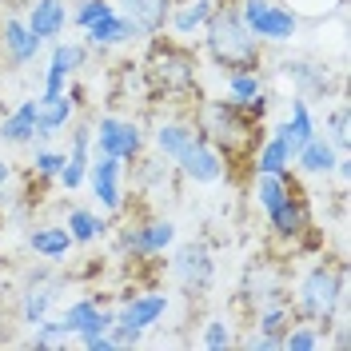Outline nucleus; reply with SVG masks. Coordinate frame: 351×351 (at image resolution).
<instances>
[{
    "mask_svg": "<svg viewBox=\"0 0 351 351\" xmlns=\"http://www.w3.org/2000/svg\"><path fill=\"white\" fill-rule=\"evenodd\" d=\"M136 160H140V156H136ZM168 180H172V168H168L164 160H140V188H156V192H164Z\"/></svg>",
    "mask_w": 351,
    "mask_h": 351,
    "instance_id": "obj_34",
    "label": "nucleus"
},
{
    "mask_svg": "<svg viewBox=\"0 0 351 351\" xmlns=\"http://www.w3.org/2000/svg\"><path fill=\"white\" fill-rule=\"evenodd\" d=\"M284 8H291L295 16H328V12L343 16L348 0H284Z\"/></svg>",
    "mask_w": 351,
    "mask_h": 351,
    "instance_id": "obj_32",
    "label": "nucleus"
},
{
    "mask_svg": "<svg viewBox=\"0 0 351 351\" xmlns=\"http://www.w3.org/2000/svg\"><path fill=\"white\" fill-rule=\"evenodd\" d=\"M84 64V44L68 40L52 48V60H48V72H44V96H60L68 88V80L80 72Z\"/></svg>",
    "mask_w": 351,
    "mask_h": 351,
    "instance_id": "obj_12",
    "label": "nucleus"
},
{
    "mask_svg": "<svg viewBox=\"0 0 351 351\" xmlns=\"http://www.w3.org/2000/svg\"><path fill=\"white\" fill-rule=\"evenodd\" d=\"M120 180H124V160H116V156H96L88 164L92 196L100 199L104 212H120V204H124V184Z\"/></svg>",
    "mask_w": 351,
    "mask_h": 351,
    "instance_id": "obj_9",
    "label": "nucleus"
},
{
    "mask_svg": "<svg viewBox=\"0 0 351 351\" xmlns=\"http://www.w3.org/2000/svg\"><path fill=\"white\" fill-rule=\"evenodd\" d=\"M76 104H80V88L76 84H68L60 96H40L36 100V136L32 140H48L60 128H68L72 116H76Z\"/></svg>",
    "mask_w": 351,
    "mask_h": 351,
    "instance_id": "obj_10",
    "label": "nucleus"
},
{
    "mask_svg": "<svg viewBox=\"0 0 351 351\" xmlns=\"http://www.w3.org/2000/svg\"><path fill=\"white\" fill-rule=\"evenodd\" d=\"M172 276L180 280L184 291H204L216 280V260H212V252L204 243H184L172 260Z\"/></svg>",
    "mask_w": 351,
    "mask_h": 351,
    "instance_id": "obj_8",
    "label": "nucleus"
},
{
    "mask_svg": "<svg viewBox=\"0 0 351 351\" xmlns=\"http://www.w3.org/2000/svg\"><path fill=\"white\" fill-rule=\"evenodd\" d=\"M284 72L295 80V84L304 88V92H315V96H328L331 88V76L324 64H307V60H284Z\"/></svg>",
    "mask_w": 351,
    "mask_h": 351,
    "instance_id": "obj_27",
    "label": "nucleus"
},
{
    "mask_svg": "<svg viewBox=\"0 0 351 351\" xmlns=\"http://www.w3.org/2000/svg\"><path fill=\"white\" fill-rule=\"evenodd\" d=\"M164 311H168V295L164 291H140V295H132V300H124V304L116 307V319L148 331L164 319Z\"/></svg>",
    "mask_w": 351,
    "mask_h": 351,
    "instance_id": "obj_14",
    "label": "nucleus"
},
{
    "mask_svg": "<svg viewBox=\"0 0 351 351\" xmlns=\"http://www.w3.org/2000/svg\"><path fill=\"white\" fill-rule=\"evenodd\" d=\"M263 92V84H260V76H256V72H252V68H247V72H232V76H228V96H232V100H252V96H260Z\"/></svg>",
    "mask_w": 351,
    "mask_h": 351,
    "instance_id": "obj_33",
    "label": "nucleus"
},
{
    "mask_svg": "<svg viewBox=\"0 0 351 351\" xmlns=\"http://www.w3.org/2000/svg\"><path fill=\"white\" fill-rule=\"evenodd\" d=\"M172 243H176L172 219H140V223H124V228H120L116 252H128L136 260H148V256H160V252L172 247Z\"/></svg>",
    "mask_w": 351,
    "mask_h": 351,
    "instance_id": "obj_7",
    "label": "nucleus"
},
{
    "mask_svg": "<svg viewBox=\"0 0 351 351\" xmlns=\"http://www.w3.org/2000/svg\"><path fill=\"white\" fill-rule=\"evenodd\" d=\"M176 168L188 176L192 184H216V180H223V156H219L204 136H199L196 144L176 160Z\"/></svg>",
    "mask_w": 351,
    "mask_h": 351,
    "instance_id": "obj_11",
    "label": "nucleus"
},
{
    "mask_svg": "<svg viewBox=\"0 0 351 351\" xmlns=\"http://www.w3.org/2000/svg\"><path fill=\"white\" fill-rule=\"evenodd\" d=\"M287 324H291V307L287 304H267L260 311V331L263 335H276V339H284Z\"/></svg>",
    "mask_w": 351,
    "mask_h": 351,
    "instance_id": "obj_31",
    "label": "nucleus"
},
{
    "mask_svg": "<svg viewBox=\"0 0 351 351\" xmlns=\"http://www.w3.org/2000/svg\"><path fill=\"white\" fill-rule=\"evenodd\" d=\"M276 136L287 144V152H291V160H295V152L315 136V120H311V108H307V96H295V100H291V116L276 128Z\"/></svg>",
    "mask_w": 351,
    "mask_h": 351,
    "instance_id": "obj_20",
    "label": "nucleus"
},
{
    "mask_svg": "<svg viewBox=\"0 0 351 351\" xmlns=\"http://www.w3.org/2000/svg\"><path fill=\"white\" fill-rule=\"evenodd\" d=\"M280 348L287 351H315L324 348V331L315 328V324H291L284 331V339H280Z\"/></svg>",
    "mask_w": 351,
    "mask_h": 351,
    "instance_id": "obj_30",
    "label": "nucleus"
},
{
    "mask_svg": "<svg viewBox=\"0 0 351 351\" xmlns=\"http://www.w3.org/2000/svg\"><path fill=\"white\" fill-rule=\"evenodd\" d=\"M243 348H252V351H280V339L256 331V335H247V339H243Z\"/></svg>",
    "mask_w": 351,
    "mask_h": 351,
    "instance_id": "obj_42",
    "label": "nucleus"
},
{
    "mask_svg": "<svg viewBox=\"0 0 351 351\" xmlns=\"http://www.w3.org/2000/svg\"><path fill=\"white\" fill-rule=\"evenodd\" d=\"M80 339V348L84 351H116L108 339V331H88V335H76Z\"/></svg>",
    "mask_w": 351,
    "mask_h": 351,
    "instance_id": "obj_41",
    "label": "nucleus"
},
{
    "mask_svg": "<svg viewBox=\"0 0 351 351\" xmlns=\"http://www.w3.org/2000/svg\"><path fill=\"white\" fill-rule=\"evenodd\" d=\"M108 339H112V348H136V343L144 339V331L132 328V324H120V319H116V324L108 328Z\"/></svg>",
    "mask_w": 351,
    "mask_h": 351,
    "instance_id": "obj_40",
    "label": "nucleus"
},
{
    "mask_svg": "<svg viewBox=\"0 0 351 351\" xmlns=\"http://www.w3.org/2000/svg\"><path fill=\"white\" fill-rule=\"evenodd\" d=\"M328 128H331V148H335V152L343 156L351 148V128H348V104H339V108L331 112L328 116Z\"/></svg>",
    "mask_w": 351,
    "mask_h": 351,
    "instance_id": "obj_36",
    "label": "nucleus"
},
{
    "mask_svg": "<svg viewBox=\"0 0 351 351\" xmlns=\"http://www.w3.org/2000/svg\"><path fill=\"white\" fill-rule=\"evenodd\" d=\"M24 24L32 28V36H40V40H56V36L64 32V24H68L64 0H32L28 21Z\"/></svg>",
    "mask_w": 351,
    "mask_h": 351,
    "instance_id": "obj_21",
    "label": "nucleus"
},
{
    "mask_svg": "<svg viewBox=\"0 0 351 351\" xmlns=\"http://www.w3.org/2000/svg\"><path fill=\"white\" fill-rule=\"evenodd\" d=\"M8 180H12V168H8V160H0V192H4Z\"/></svg>",
    "mask_w": 351,
    "mask_h": 351,
    "instance_id": "obj_43",
    "label": "nucleus"
},
{
    "mask_svg": "<svg viewBox=\"0 0 351 351\" xmlns=\"http://www.w3.org/2000/svg\"><path fill=\"white\" fill-rule=\"evenodd\" d=\"M88 156H92V124H76V128H72V152H68L64 168L56 172V180H60L64 192H76L88 180V164H92Z\"/></svg>",
    "mask_w": 351,
    "mask_h": 351,
    "instance_id": "obj_13",
    "label": "nucleus"
},
{
    "mask_svg": "<svg viewBox=\"0 0 351 351\" xmlns=\"http://www.w3.org/2000/svg\"><path fill=\"white\" fill-rule=\"evenodd\" d=\"M196 56L180 44H156L148 64H144V76L156 92H188L196 88Z\"/></svg>",
    "mask_w": 351,
    "mask_h": 351,
    "instance_id": "obj_4",
    "label": "nucleus"
},
{
    "mask_svg": "<svg viewBox=\"0 0 351 351\" xmlns=\"http://www.w3.org/2000/svg\"><path fill=\"white\" fill-rule=\"evenodd\" d=\"M199 132L204 140L216 148L219 156H243L260 148V116L243 108L240 100H216L204 108V120H199Z\"/></svg>",
    "mask_w": 351,
    "mask_h": 351,
    "instance_id": "obj_1",
    "label": "nucleus"
},
{
    "mask_svg": "<svg viewBox=\"0 0 351 351\" xmlns=\"http://www.w3.org/2000/svg\"><path fill=\"white\" fill-rule=\"evenodd\" d=\"M84 32H88V44H92V48H116V44H128V40H136V36H140V32L132 28V21H124L116 8H112L108 16L92 21Z\"/></svg>",
    "mask_w": 351,
    "mask_h": 351,
    "instance_id": "obj_22",
    "label": "nucleus"
},
{
    "mask_svg": "<svg viewBox=\"0 0 351 351\" xmlns=\"http://www.w3.org/2000/svg\"><path fill=\"white\" fill-rule=\"evenodd\" d=\"M204 28H208V52L216 64L232 68V72H247V68L260 64V40L243 24L236 4H219Z\"/></svg>",
    "mask_w": 351,
    "mask_h": 351,
    "instance_id": "obj_2",
    "label": "nucleus"
},
{
    "mask_svg": "<svg viewBox=\"0 0 351 351\" xmlns=\"http://www.w3.org/2000/svg\"><path fill=\"white\" fill-rule=\"evenodd\" d=\"M68 236H72V243H92L104 236V228H108V219L96 216V212H88V208H72L68 212Z\"/></svg>",
    "mask_w": 351,
    "mask_h": 351,
    "instance_id": "obj_28",
    "label": "nucleus"
},
{
    "mask_svg": "<svg viewBox=\"0 0 351 351\" xmlns=\"http://www.w3.org/2000/svg\"><path fill=\"white\" fill-rule=\"evenodd\" d=\"M216 12V0H184V8L168 12V24H172L176 36H192L196 28L208 24V16Z\"/></svg>",
    "mask_w": 351,
    "mask_h": 351,
    "instance_id": "obj_26",
    "label": "nucleus"
},
{
    "mask_svg": "<svg viewBox=\"0 0 351 351\" xmlns=\"http://www.w3.org/2000/svg\"><path fill=\"white\" fill-rule=\"evenodd\" d=\"M287 168H291V152H287V144L280 140V136L263 140L260 148H256V172L287 176Z\"/></svg>",
    "mask_w": 351,
    "mask_h": 351,
    "instance_id": "obj_29",
    "label": "nucleus"
},
{
    "mask_svg": "<svg viewBox=\"0 0 351 351\" xmlns=\"http://www.w3.org/2000/svg\"><path fill=\"white\" fill-rule=\"evenodd\" d=\"M348 304V271L343 267H331V263H315L300 280L295 291V311L307 315V324H315L319 331L331 328L335 311Z\"/></svg>",
    "mask_w": 351,
    "mask_h": 351,
    "instance_id": "obj_3",
    "label": "nucleus"
},
{
    "mask_svg": "<svg viewBox=\"0 0 351 351\" xmlns=\"http://www.w3.org/2000/svg\"><path fill=\"white\" fill-rule=\"evenodd\" d=\"M56 280L48 276V271H32V280H28V287L21 291V319L28 324V328H36L44 315H48V307H52V300L60 295L56 291Z\"/></svg>",
    "mask_w": 351,
    "mask_h": 351,
    "instance_id": "obj_16",
    "label": "nucleus"
},
{
    "mask_svg": "<svg viewBox=\"0 0 351 351\" xmlns=\"http://www.w3.org/2000/svg\"><path fill=\"white\" fill-rule=\"evenodd\" d=\"M236 8H240L243 24L252 28V36L260 44H287L300 32V16L284 4H276V0H240Z\"/></svg>",
    "mask_w": 351,
    "mask_h": 351,
    "instance_id": "obj_5",
    "label": "nucleus"
},
{
    "mask_svg": "<svg viewBox=\"0 0 351 351\" xmlns=\"http://www.w3.org/2000/svg\"><path fill=\"white\" fill-rule=\"evenodd\" d=\"M32 136H36V100H24L0 120V144L21 148V144H32Z\"/></svg>",
    "mask_w": 351,
    "mask_h": 351,
    "instance_id": "obj_23",
    "label": "nucleus"
},
{
    "mask_svg": "<svg viewBox=\"0 0 351 351\" xmlns=\"http://www.w3.org/2000/svg\"><path fill=\"white\" fill-rule=\"evenodd\" d=\"M199 343L208 351H223V348H232L236 339H232V324L228 319H208L204 324V335H199Z\"/></svg>",
    "mask_w": 351,
    "mask_h": 351,
    "instance_id": "obj_37",
    "label": "nucleus"
},
{
    "mask_svg": "<svg viewBox=\"0 0 351 351\" xmlns=\"http://www.w3.org/2000/svg\"><path fill=\"white\" fill-rule=\"evenodd\" d=\"M335 160H339V152L331 148L328 136H311L304 148L295 152V160H291V164H300L307 176H328L331 168H335Z\"/></svg>",
    "mask_w": 351,
    "mask_h": 351,
    "instance_id": "obj_24",
    "label": "nucleus"
},
{
    "mask_svg": "<svg viewBox=\"0 0 351 351\" xmlns=\"http://www.w3.org/2000/svg\"><path fill=\"white\" fill-rule=\"evenodd\" d=\"M267 223H271V232L280 236V240H300L307 228H311V212H307V199H304V192H295L291 188V196L267 216Z\"/></svg>",
    "mask_w": 351,
    "mask_h": 351,
    "instance_id": "obj_17",
    "label": "nucleus"
},
{
    "mask_svg": "<svg viewBox=\"0 0 351 351\" xmlns=\"http://www.w3.org/2000/svg\"><path fill=\"white\" fill-rule=\"evenodd\" d=\"M116 12L132 21V28L140 36H156L164 24H168V12H172V0H116Z\"/></svg>",
    "mask_w": 351,
    "mask_h": 351,
    "instance_id": "obj_15",
    "label": "nucleus"
},
{
    "mask_svg": "<svg viewBox=\"0 0 351 351\" xmlns=\"http://www.w3.org/2000/svg\"><path fill=\"white\" fill-rule=\"evenodd\" d=\"M68 152H52V148H36V156H32V168H36V176L40 180H52V176L64 168Z\"/></svg>",
    "mask_w": 351,
    "mask_h": 351,
    "instance_id": "obj_39",
    "label": "nucleus"
},
{
    "mask_svg": "<svg viewBox=\"0 0 351 351\" xmlns=\"http://www.w3.org/2000/svg\"><path fill=\"white\" fill-rule=\"evenodd\" d=\"M64 339H72V335L64 331V324H60V319H48V315H44L40 324H36V335H32L28 343H32V348H60Z\"/></svg>",
    "mask_w": 351,
    "mask_h": 351,
    "instance_id": "obj_35",
    "label": "nucleus"
},
{
    "mask_svg": "<svg viewBox=\"0 0 351 351\" xmlns=\"http://www.w3.org/2000/svg\"><path fill=\"white\" fill-rule=\"evenodd\" d=\"M199 136H204V132H199V124H184V120H164V124L152 132L156 152L164 156V160H172V164L188 152L192 144H196Z\"/></svg>",
    "mask_w": 351,
    "mask_h": 351,
    "instance_id": "obj_19",
    "label": "nucleus"
},
{
    "mask_svg": "<svg viewBox=\"0 0 351 351\" xmlns=\"http://www.w3.org/2000/svg\"><path fill=\"white\" fill-rule=\"evenodd\" d=\"M40 36H32V28L16 16H8V21L0 24V48L8 52V60L12 64H28V60H36V52H40Z\"/></svg>",
    "mask_w": 351,
    "mask_h": 351,
    "instance_id": "obj_18",
    "label": "nucleus"
},
{
    "mask_svg": "<svg viewBox=\"0 0 351 351\" xmlns=\"http://www.w3.org/2000/svg\"><path fill=\"white\" fill-rule=\"evenodd\" d=\"M112 8H116L112 0H80V4L72 8V24H76V28H88L92 21H100V16H108Z\"/></svg>",
    "mask_w": 351,
    "mask_h": 351,
    "instance_id": "obj_38",
    "label": "nucleus"
},
{
    "mask_svg": "<svg viewBox=\"0 0 351 351\" xmlns=\"http://www.w3.org/2000/svg\"><path fill=\"white\" fill-rule=\"evenodd\" d=\"M28 247L36 256H44V260H64L68 252H72V236H68V228H60V223H44V228H36L28 236Z\"/></svg>",
    "mask_w": 351,
    "mask_h": 351,
    "instance_id": "obj_25",
    "label": "nucleus"
},
{
    "mask_svg": "<svg viewBox=\"0 0 351 351\" xmlns=\"http://www.w3.org/2000/svg\"><path fill=\"white\" fill-rule=\"evenodd\" d=\"M92 144H96V156H116L132 164L140 148H144V132L136 120H120V116H100V124L92 128Z\"/></svg>",
    "mask_w": 351,
    "mask_h": 351,
    "instance_id": "obj_6",
    "label": "nucleus"
}]
</instances>
